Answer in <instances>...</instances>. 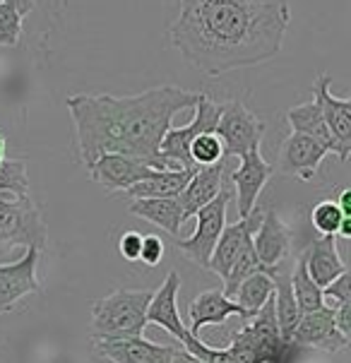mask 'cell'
<instances>
[{
    "label": "cell",
    "mask_w": 351,
    "mask_h": 363,
    "mask_svg": "<svg viewBox=\"0 0 351 363\" xmlns=\"http://www.w3.org/2000/svg\"><path fill=\"white\" fill-rule=\"evenodd\" d=\"M291 22L289 0H178L171 46L207 77L267 63Z\"/></svg>",
    "instance_id": "cell-1"
},
{
    "label": "cell",
    "mask_w": 351,
    "mask_h": 363,
    "mask_svg": "<svg viewBox=\"0 0 351 363\" xmlns=\"http://www.w3.org/2000/svg\"><path fill=\"white\" fill-rule=\"evenodd\" d=\"M195 101L198 94L193 91L164 84L133 96L72 94L65 106L75 123L84 166H91L101 155H126L162 171L169 166L159 157V145L174 116L195 106Z\"/></svg>",
    "instance_id": "cell-2"
},
{
    "label": "cell",
    "mask_w": 351,
    "mask_h": 363,
    "mask_svg": "<svg viewBox=\"0 0 351 363\" xmlns=\"http://www.w3.org/2000/svg\"><path fill=\"white\" fill-rule=\"evenodd\" d=\"M229 352L238 363H296L303 347L282 340L274 318V298H269L250 323L231 337Z\"/></svg>",
    "instance_id": "cell-3"
},
{
    "label": "cell",
    "mask_w": 351,
    "mask_h": 363,
    "mask_svg": "<svg viewBox=\"0 0 351 363\" xmlns=\"http://www.w3.org/2000/svg\"><path fill=\"white\" fill-rule=\"evenodd\" d=\"M152 291L118 289L91 306V335L94 340H126L143 337L147 328V306Z\"/></svg>",
    "instance_id": "cell-4"
},
{
    "label": "cell",
    "mask_w": 351,
    "mask_h": 363,
    "mask_svg": "<svg viewBox=\"0 0 351 363\" xmlns=\"http://www.w3.org/2000/svg\"><path fill=\"white\" fill-rule=\"evenodd\" d=\"M46 221L32 198L0 193V245L3 248H46Z\"/></svg>",
    "instance_id": "cell-5"
},
{
    "label": "cell",
    "mask_w": 351,
    "mask_h": 363,
    "mask_svg": "<svg viewBox=\"0 0 351 363\" xmlns=\"http://www.w3.org/2000/svg\"><path fill=\"white\" fill-rule=\"evenodd\" d=\"M195 118L188 125L169 128L159 145V157L169 169H195L190 162V145L202 133H214L221 116V104H214L207 94H198L195 101Z\"/></svg>",
    "instance_id": "cell-6"
},
{
    "label": "cell",
    "mask_w": 351,
    "mask_h": 363,
    "mask_svg": "<svg viewBox=\"0 0 351 363\" xmlns=\"http://www.w3.org/2000/svg\"><path fill=\"white\" fill-rule=\"evenodd\" d=\"M214 133L224 145V157L241 159L252 150H260L264 121L257 118L243 101H226L221 104V116Z\"/></svg>",
    "instance_id": "cell-7"
},
{
    "label": "cell",
    "mask_w": 351,
    "mask_h": 363,
    "mask_svg": "<svg viewBox=\"0 0 351 363\" xmlns=\"http://www.w3.org/2000/svg\"><path fill=\"white\" fill-rule=\"evenodd\" d=\"M229 202H231V190H221L212 202H207L205 207L195 212L198 226H195L193 236L176 238L174 241L176 248L202 269L209 267L212 250H214V245H217L221 231H224V226H226V209H229Z\"/></svg>",
    "instance_id": "cell-8"
},
{
    "label": "cell",
    "mask_w": 351,
    "mask_h": 363,
    "mask_svg": "<svg viewBox=\"0 0 351 363\" xmlns=\"http://www.w3.org/2000/svg\"><path fill=\"white\" fill-rule=\"evenodd\" d=\"M39 257L41 250L32 245V248H24V255L15 262L0 264V313L12 311L29 294L41 291V281L36 277Z\"/></svg>",
    "instance_id": "cell-9"
},
{
    "label": "cell",
    "mask_w": 351,
    "mask_h": 363,
    "mask_svg": "<svg viewBox=\"0 0 351 363\" xmlns=\"http://www.w3.org/2000/svg\"><path fill=\"white\" fill-rule=\"evenodd\" d=\"M87 171H89L91 181L99 183L104 190H108V193H126L135 183L154 176L159 169H154V166L135 157L101 155L94 164L87 166Z\"/></svg>",
    "instance_id": "cell-10"
},
{
    "label": "cell",
    "mask_w": 351,
    "mask_h": 363,
    "mask_svg": "<svg viewBox=\"0 0 351 363\" xmlns=\"http://www.w3.org/2000/svg\"><path fill=\"white\" fill-rule=\"evenodd\" d=\"M332 77L328 72L318 75L313 82V91H316V101L323 108L325 123H328L332 140L337 145V159L344 164L351 155V99H340L332 94L330 89Z\"/></svg>",
    "instance_id": "cell-11"
},
{
    "label": "cell",
    "mask_w": 351,
    "mask_h": 363,
    "mask_svg": "<svg viewBox=\"0 0 351 363\" xmlns=\"http://www.w3.org/2000/svg\"><path fill=\"white\" fill-rule=\"evenodd\" d=\"M291 342L303 349H318V352L328 354H335L340 349L349 347V337H344L337 330L335 313L325 308V306L311 313H301V320L296 330H294Z\"/></svg>",
    "instance_id": "cell-12"
},
{
    "label": "cell",
    "mask_w": 351,
    "mask_h": 363,
    "mask_svg": "<svg viewBox=\"0 0 351 363\" xmlns=\"http://www.w3.org/2000/svg\"><path fill=\"white\" fill-rule=\"evenodd\" d=\"M252 248H255L257 260L262 262V267L267 269L269 277L289 257V250H291V231H289V226L282 221V217L274 209H267L260 217V224H257L255 233H252Z\"/></svg>",
    "instance_id": "cell-13"
},
{
    "label": "cell",
    "mask_w": 351,
    "mask_h": 363,
    "mask_svg": "<svg viewBox=\"0 0 351 363\" xmlns=\"http://www.w3.org/2000/svg\"><path fill=\"white\" fill-rule=\"evenodd\" d=\"M272 174H274L272 164L264 162L260 150H252L241 157L238 169L231 174V186L236 190V202H238V219L248 217L252 209L257 207V198H260V193L267 186Z\"/></svg>",
    "instance_id": "cell-14"
},
{
    "label": "cell",
    "mask_w": 351,
    "mask_h": 363,
    "mask_svg": "<svg viewBox=\"0 0 351 363\" xmlns=\"http://www.w3.org/2000/svg\"><path fill=\"white\" fill-rule=\"evenodd\" d=\"M325 157H328V150L320 147L316 140L291 133L282 143L279 159H277V166H272V169L284 176L299 178V181H313Z\"/></svg>",
    "instance_id": "cell-15"
},
{
    "label": "cell",
    "mask_w": 351,
    "mask_h": 363,
    "mask_svg": "<svg viewBox=\"0 0 351 363\" xmlns=\"http://www.w3.org/2000/svg\"><path fill=\"white\" fill-rule=\"evenodd\" d=\"M96 352L111 363H174L178 349L166 344L150 342L145 337H126V340H94Z\"/></svg>",
    "instance_id": "cell-16"
},
{
    "label": "cell",
    "mask_w": 351,
    "mask_h": 363,
    "mask_svg": "<svg viewBox=\"0 0 351 363\" xmlns=\"http://www.w3.org/2000/svg\"><path fill=\"white\" fill-rule=\"evenodd\" d=\"M178 289H181V277L171 269L159 291H152L150 306H147V325H159L183 344L190 337V332L178 313Z\"/></svg>",
    "instance_id": "cell-17"
},
{
    "label": "cell",
    "mask_w": 351,
    "mask_h": 363,
    "mask_svg": "<svg viewBox=\"0 0 351 363\" xmlns=\"http://www.w3.org/2000/svg\"><path fill=\"white\" fill-rule=\"evenodd\" d=\"M260 209H252L248 217L238 219L236 224H229L224 226V231H221L217 245H214L212 250V257H209V267L214 274L221 277V281L226 279V274H229L233 260H236V255L241 253V248L245 243L252 238V233H255L257 224H260Z\"/></svg>",
    "instance_id": "cell-18"
},
{
    "label": "cell",
    "mask_w": 351,
    "mask_h": 363,
    "mask_svg": "<svg viewBox=\"0 0 351 363\" xmlns=\"http://www.w3.org/2000/svg\"><path fill=\"white\" fill-rule=\"evenodd\" d=\"M231 315H238L243 320H248L245 311L236 301H231L224 291L219 289H207V291L198 294L193 298L188 308V332L193 337H200V330L207 325H224Z\"/></svg>",
    "instance_id": "cell-19"
},
{
    "label": "cell",
    "mask_w": 351,
    "mask_h": 363,
    "mask_svg": "<svg viewBox=\"0 0 351 363\" xmlns=\"http://www.w3.org/2000/svg\"><path fill=\"white\" fill-rule=\"evenodd\" d=\"M224 171H226V162L195 169V174L188 181L186 190L178 195L181 207H183V217L186 219L195 217L198 209L205 207L207 202H212L221 190H224Z\"/></svg>",
    "instance_id": "cell-20"
},
{
    "label": "cell",
    "mask_w": 351,
    "mask_h": 363,
    "mask_svg": "<svg viewBox=\"0 0 351 363\" xmlns=\"http://www.w3.org/2000/svg\"><path fill=\"white\" fill-rule=\"evenodd\" d=\"M303 255L308 274L320 289L347 272V264H344L340 250H337V236H320L318 241L311 243V248Z\"/></svg>",
    "instance_id": "cell-21"
},
{
    "label": "cell",
    "mask_w": 351,
    "mask_h": 363,
    "mask_svg": "<svg viewBox=\"0 0 351 363\" xmlns=\"http://www.w3.org/2000/svg\"><path fill=\"white\" fill-rule=\"evenodd\" d=\"M130 214L135 217L150 221V224L164 229L169 236L178 238V231H181L183 221V207L178 198H145V200H130Z\"/></svg>",
    "instance_id": "cell-22"
},
{
    "label": "cell",
    "mask_w": 351,
    "mask_h": 363,
    "mask_svg": "<svg viewBox=\"0 0 351 363\" xmlns=\"http://www.w3.org/2000/svg\"><path fill=\"white\" fill-rule=\"evenodd\" d=\"M286 123L291 128V133L306 135V138L316 140L320 147L328 150V155H337V145L332 140V133L325 123L323 108H320L318 101H308V104H299V106L289 108L286 113Z\"/></svg>",
    "instance_id": "cell-23"
},
{
    "label": "cell",
    "mask_w": 351,
    "mask_h": 363,
    "mask_svg": "<svg viewBox=\"0 0 351 363\" xmlns=\"http://www.w3.org/2000/svg\"><path fill=\"white\" fill-rule=\"evenodd\" d=\"M195 169H162L145 181L135 183L133 188L126 190L130 200H145V198H178L186 190L188 181L193 178Z\"/></svg>",
    "instance_id": "cell-24"
},
{
    "label": "cell",
    "mask_w": 351,
    "mask_h": 363,
    "mask_svg": "<svg viewBox=\"0 0 351 363\" xmlns=\"http://www.w3.org/2000/svg\"><path fill=\"white\" fill-rule=\"evenodd\" d=\"M274 281V318H277V328H279L282 340L291 342L294 330H296L299 320H301V311L299 303L294 298L291 291V272H284L282 267H277V272L272 274Z\"/></svg>",
    "instance_id": "cell-25"
},
{
    "label": "cell",
    "mask_w": 351,
    "mask_h": 363,
    "mask_svg": "<svg viewBox=\"0 0 351 363\" xmlns=\"http://www.w3.org/2000/svg\"><path fill=\"white\" fill-rule=\"evenodd\" d=\"M272 294H274L272 277L267 272H257V274L248 277V279H243L236 291H233V296H236V303L241 306L250 320L269 298H272Z\"/></svg>",
    "instance_id": "cell-26"
},
{
    "label": "cell",
    "mask_w": 351,
    "mask_h": 363,
    "mask_svg": "<svg viewBox=\"0 0 351 363\" xmlns=\"http://www.w3.org/2000/svg\"><path fill=\"white\" fill-rule=\"evenodd\" d=\"M291 291L301 313H311L323 308V289L311 279L306 269V255L299 257L296 267L291 269Z\"/></svg>",
    "instance_id": "cell-27"
},
{
    "label": "cell",
    "mask_w": 351,
    "mask_h": 363,
    "mask_svg": "<svg viewBox=\"0 0 351 363\" xmlns=\"http://www.w3.org/2000/svg\"><path fill=\"white\" fill-rule=\"evenodd\" d=\"M0 193L29 198V176L24 159H3L0 162Z\"/></svg>",
    "instance_id": "cell-28"
},
{
    "label": "cell",
    "mask_w": 351,
    "mask_h": 363,
    "mask_svg": "<svg viewBox=\"0 0 351 363\" xmlns=\"http://www.w3.org/2000/svg\"><path fill=\"white\" fill-rule=\"evenodd\" d=\"M224 145L217 138V133H202L193 140L190 145V162H193L195 169L200 166H212L224 162Z\"/></svg>",
    "instance_id": "cell-29"
},
{
    "label": "cell",
    "mask_w": 351,
    "mask_h": 363,
    "mask_svg": "<svg viewBox=\"0 0 351 363\" xmlns=\"http://www.w3.org/2000/svg\"><path fill=\"white\" fill-rule=\"evenodd\" d=\"M344 217H347V214L340 209L337 200H320L311 212L313 229H316L320 236H337Z\"/></svg>",
    "instance_id": "cell-30"
},
{
    "label": "cell",
    "mask_w": 351,
    "mask_h": 363,
    "mask_svg": "<svg viewBox=\"0 0 351 363\" xmlns=\"http://www.w3.org/2000/svg\"><path fill=\"white\" fill-rule=\"evenodd\" d=\"M24 17L15 10V5H10L8 0H0V48L17 46L22 36Z\"/></svg>",
    "instance_id": "cell-31"
},
{
    "label": "cell",
    "mask_w": 351,
    "mask_h": 363,
    "mask_svg": "<svg viewBox=\"0 0 351 363\" xmlns=\"http://www.w3.org/2000/svg\"><path fill=\"white\" fill-rule=\"evenodd\" d=\"M323 306L330 311H340L351 306V294H349V272L337 277L335 281H330L328 286H323Z\"/></svg>",
    "instance_id": "cell-32"
},
{
    "label": "cell",
    "mask_w": 351,
    "mask_h": 363,
    "mask_svg": "<svg viewBox=\"0 0 351 363\" xmlns=\"http://www.w3.org/2000/svg\"><path fill=\"white\" fill-rule=\"evenodd\" d=\"M164 260V241L159 236H143V245H140L138 262H145L147 267H157Z\"/></svg>",
    "instance_id": "cell-33"
},
{
    "label": "cell",
    "mask_w": 351,
    "mask_h": 363,
    "mask_svg": "<svg viewBox=\"0 0 351 363\" xmlns=\"http://www.w3.org/2000/svg\"><path fill=\"white\" fill-rule=\"evenodd\" d=\"M140 245H143V233L140 231H126L118 238V253L126 262H138Z\"/></svg>",
    "instance_id": "cell-34"
},
{
    "label": "cell",
    "mask_w": 351,
    "mask_h": 363,
    "mask_svg": "<svg viewBox=\"0 0 351 363\" xmlns=\"http://www.w3.org/2000/svg\"><path fill=\"white\" fill-rule=\"evenodd\" d=\"M337 205H340V209L347 217H351V190L349 188H344L342 190V195H340V200H337Z\"/></svg>",
    "instance_id": "cell-35"
},
{
    "label": "cell",
    "mask_w": 351,
    "mask_h": 363,
    "mask_svg": "<svg viewBox=\"0 0 351 363\" xmlns=\"http://www.w3.org/2000/svg\"><path fill=\"white\" fill-rule=\"evenodd\" d=\"M174 363H205V361L195 359V356H193V354H188L186 349H178L176 356H174Z\"/></svg>",
    "instance_id": "cell-36"
},
{
    "label": "cell",
    "mask_w": 351,
    "mask_h": 363,
    "mask_svg": "<svg viewBox=\"0 0 351 363\" xmlns=\"http://www.w3.org/2000/svg\"><path fill=\"white\" fill-rule=\"evenodd\" d=\"M337 236H340V238H351V217H344V219H342Z\"/></svg>",
    "instance_id": "cell-37"
},
{
    "label": "cell",
    "mask_w": 351,
    "mask_h": 363,
    "mask_svg": "<svg viewBox=\"0 0 351 363\" xmlns=\"http://www.w3.org/2000/svg\"><path fill=\"white\" fill-rule=\"evenodd\" d=\"M5 159V135L0 133V162Z\"/></svg>",
    "instance_id": "cell-38"
}]
</instances>
